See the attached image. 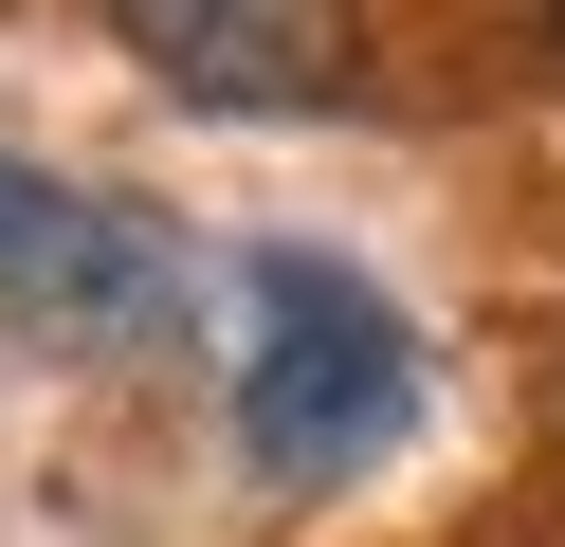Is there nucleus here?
Wrapping results in <instances>:
<instances>
[{"label":"nucleus","instance_id":"obj_3","mask_svg":"<svg viewBox=\"0 0 565 547\" xmlns=\"http://www.w3.org/2000/svg\"><path fill=\"white\" fill-rule=\"evenodd\" d=\"M183 109H347V0H110Z\"/></svg>","mask_w":565,"mask_h":547},{"label":"nucleus","instance_id":"obj_1","mask_svg":"<svg viewBox=\"0 0 565 547\" xmlns=\"http://www.w3.org/2000/svg\"><path fill=\"white\" fill-rule=\"evenodd\" d=\"M419 420V347L402 311H383L347 255H256L237 274V438H256V474H365L383 438Z\"/></svg>","mask_w":565,"mask_h":547},{"label":"nucleus","instance_id":"obj_2","mask_svg":"<svg viewBox=\"0 0 565 547\" xmlns=\"http://www.w3.org/2000/svg\"><path fill=\"white\" fill-rule=\"evenodd\" d=\"M0 328L55 347H164L183 328V238L147 201H92L55 165H0Z\"/></svg>","mask_w":565,"mask_h":547},{"label":"nucleus","instance_id":"obj_4","mask_svg":"<svg viewBox=\"0 0 565 547\" xmlns=\"http://www.w3.org/2000/svg\"><path fill=\"white\" fill-rule=\"evenodd\" d=\"M547 19H565V0H547Z\"/></svg>","mask_w":565,"mask_h":547}]
</instances>
